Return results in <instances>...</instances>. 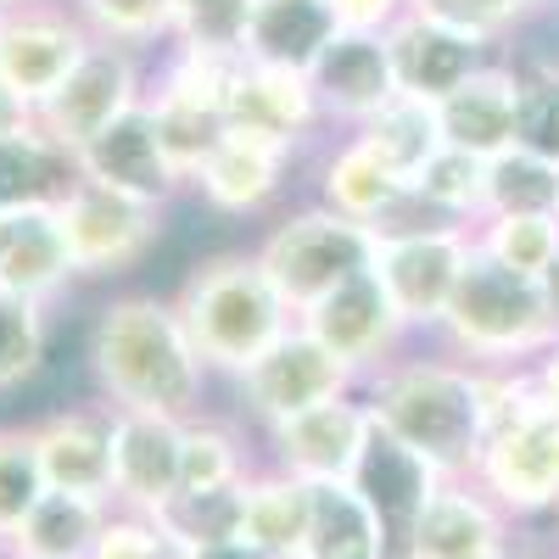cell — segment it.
Wrapping results in <instances>:
<instances>
[{"label": "cell", "mask_w": 559, "mask_h": 559, "mask_svg": "<svg viewBox=\"0 0 559 559\" xmlns=\"http://www.w3.org/2000/svg\"><path fill=\"white\" fill-rule=\"evenodd\" d=\"M28 129H39L34 123V107L17 96V90L0 79V140H12V134H28Z\"/></svg>", "instance_id": "f6af8a7d"}, {"label": "cell", "mask_w": 559, "mask_h": 559, "mask_svg": "<svg viewBox=\"0 0 559 559\" xmlns=\"http://www.w3.org/2000/svg\"><path fill=\"white\" fill-rule=\"evenodd\" d=\"M7 7H23V0H7Z\"/></svg>", "instance_id": "f907efd6"}, {"label": "cell", "mask_w": 559, "mask_h": 559, "mask_svg": "<svg viewBox=\"0 0 559 559\" xmlns=\"http://www.w3.org/2000/svg\"><path fill=\"white\" fill-rule=\"evenodd\" d=\"M224 129L263 134V140H280V146L302 152V140L319 129V102H313L308 73L241 57L236 79L224 90Z\"/></svg>", "instance_id": "d6986e66"}, {"label": "cell", "mask_w": 559, "mask_h": 559, "mask_svg": "<svg viewBox=\"0 0 559 559\" xmlns=\"http://www.w3.org/2000/svg\"><path fill=\"white\" fill-rule=\"evenodd\" d=\"M369 152H376L403 185L419 179V168H426L448 140H442V118H437V102H419L408 96V90H397V96L381 107V112H369L358 129H353Z\"/></svg>", "instance_id": "f546056e"}, {"label": "cell", "mask_w": 559, "mask_h": 559, "mask_svg": "<svg viewBox=\"0 0 559 559\" xmlns=\"http://www.w3.org/2000/svg\"><path fill=\"white\" fill-rule=\"evenodd\" d=\"M336 7V23L342 28H392L408 7H419V0H331Z\"/></svg>", "instance_id": "ee69618b"}, {"label": "cell", "mask_w": 559, "mask_h": 559, "mask_svg": "<svg viewBox=\"0 0 559 559\" xmlns=\"http://www.w3.org/2000/svg\"><path fill=\"white\" fill-rule=\"evenodd\" d=\"M146 90H140V57L134 45H118V39H96L90 51L79 57V68L57 84V96L34 112L39 134L51 140L57 152H79L90 146L118 112H129Z\"/></svg>", "instance_id": "ba28073f"}, {"label": "cell", "mask_w": 559, "mask_h": 559, "mask_svg": "<svg viewBox=\"0 0 559 559\" xmlns=\"http://www.w3.org/2000/svg\"><path fill=\"white\" fill-rule=\"evenodd\" d=\"M369 419L403 442L419 464H431L442 481L476 476V459L487 442V403L481 369L448 358H386L369 369Z\"/></svg>", "instance_id": "7a4b0ae2"}, {"label": "cell", "mask_w": 559, "mask_h": 559, "mask_svg": "<svg viewBox=\"0 0 559 559\" xmlns=\"http://www.w3.org/2000/svg\"><path fill=\"white\" fill-rule=\"evenodd\" d=\"M487 213H537L559 218V163L509 146L487 163Z\"/></svg>", "instance_id": "836d02e7"}, {"label": "cell", "mask_w": 559, "mask_h": 559, "mask_svg": "<svg viewBox=\"0 0 559 559\" xmlns=\"http://www.w3.org/2000/svg\"><path fill=\"white\" fill-rule=\"evenodd\" d=\"M96 45L73 7H51V0H23L0 23V79L39 112L57 96V84L79 68V57Z\"/></svg>", "instance_id": "8fae6325"}, {"label": "cell", "mask_w": 559, "mask_h": 559, "mask_svg": "<svg viewBox=\"0 0 559 559\" xmlns=\"http://www.w3.org/2000/svg\"><path fill=\"white\" fill-rule=\"evenodd\" d=\"M503 515H543L559 509V414L537 403L532 414L487 431L476 476H471Z\"/></svg>", "instance_id": "30bf717a"}, {"label": "cell", "mask_w": 559, "mask_h": 559, "mask_svg": "<svg viewBox=\"0 0 559 559\" xmlns=\"http://www.w3.org/2000/svg\"><path fill=\"white\" fill-rule=\"evenodd\" d=\"M537 286H543V302H548V313H554V324H559V252H554V263L537 274Z\"/></svg>", "instance_id": "c3c4849f"}, {"label": "cell", "mask_w": 559, "mask_h": 559, "mask_svg": "<svg viewBox=\"0 0 559 559\" xmlns=\"http://www.w3.org/2000/svg\"><path fill=\"white\" fill-rule=\"evenodd\" d=\"M319 202L342 218H353V224H369L376 236L381 229H403L414 218H437L414 202V191L364 146L358 134H347L342 146L319 163Z\"/></svg>", "instance_id": "ffe728a7"}, {"label": "cell", "mask_w": 559, "mask_h": 559, "mask_svg": "<svg viewBox=\"0 0 559 559\" xmlns=\"http://www.w3.org/2000/svg\"><path fill=\"white\" fill-rule=\"evenodd\" d=\"M353 369L324 347L319 336H308L302 324H292L286 336H274L241 376H236V392H241V408L258 419V426H280L313 403H331L342 392H353Z\"/></svg>", "instance_id": "52a82bcc"}, {"label": "cell", "mask_w": 559, "mask_h": 559, "mask_svg": "<svg viewBox=\"0 0 559 559\" xmlns=\"http://www.w3.org/2000/svg\"><path fill=\"white\" fill-rule=\"evenodd\" d=\"M308 503H313V487L274 471H247L241 481V543H252L258 554L269 559H297L302 537H308Z\"/></svg>", "instance_id": "83f0119b"}, {"label": "cell", "mask_w": 559, "mask_h": 559, "mask_svg": "<svg viewBox=\"0 0 559 559\" xmlns=\"http://www.w3.org/2000/svg\"><path fill=\"white\" fill-rule=\"evenodd\" d=\"M107 515H112L107 498L45 487V498L28 509V521L17 526L7 554H17V559H90Z\"/></svg>", "instance_id": "f1b7e54d"}, {"label": "cell", "mask_w": 559, "mask_h": 559, "mask_svg": "<svg viewBox=\"0 0 559 559\" xmlns=\"http://www.w3.org/2000/svg\"><path fill=\"white\" fill-rule=\"evenodd\" d=\"M57 218L68 236L73 274H84V280L140 263L157 241V207L112 191V185H96V179H73L57 197Z\"/></svg>", "instance_id": "9c48e42d"}, {"label": "cell", "mask_w": 559, "mask_h": 559, "mask_svg": "<svg viewBox=\"0 0 559 559\" xmlns=\"http://www.w3.org/2000/svg\"><path fill=\"white\" fill-rule=\"evenodd\" d=\"M179 7H185V0H179Z\"/></svg>", "instance_id": "f5cc1de1"}, {"label": "cell", "mask_w": 559, "mask_h": 559, "mask_svg": "<svg viewBox=\"0 0 559 559\" xmlns=\"http://www.w3.org/2000/svg\"><path fill=\"white\" fill-rule=\"evenodd\" d=\"M179 559H269V554H258L252 543H241V537H224V543H202V548H185Z\"/></svg>", "instance_id": "bcb514c9"}, {"label": "cell", "mask_w": 559, "mask_h": 559, "mask_svg": "<svg viewBox=\"0 0 559 559\" xmlns=\"http://www.w3.org/2000/svg\"><path fill=\"white\" fill-rule=\"evenodd\" d=\"M179 431L185 419L112 408V509L157 521L179 498Z\"/></svg>", "instance_id": "ac0fdd59"}, {"label": "cell", "mask_w": 559, "mask_h": 559, "mask_svg": "<svg viewBox=\"0 0 559 559\" xmlns=\"http://www.w3.org/2000/svg\"><path fill=\"white\" fill-rule=\"evenodd\" d=\"M68 280H73V258H68L57 202L0 207V286L34 302H51Z\"/></svg>", "instance_id": "cb8c5ba5"}, {"label": "cell", "mask_w": 559, "mask_h": 559, "mask_svg": "<svg viewBox=\"0 0 559 559\" xmlns=\"http://www.w3.org/2000/svg\"><path fill=\"white\" fill-rule=\"evenodd\" d=\"M39 476L57 492H90L112 503V408H62L34 426Z\"/></svg>", "instance_id": "7402d4cb"}, {"label": "cell", "mask_w": 559, "mask_h": 559, "mask_svg": "<svg viewBox=\"0 0 559 559\" xmlns=\"http://www.w3.org/2000/svg\"><path fill=\"white\" fill-rule=\"evenodd\" d=\"M174 308L185 319V331H191L202 364L213 376H229V381H236L274 336H286L297 324V313L269 286V274L252 252H229V258L202 263L185 280Z\"/></svg>", "instance_id": "3957f363"}, {"label": "cell", "mask_w": 559, "mask_h": 559, "mask_svg": "<svg viewBox=\"0 0 559 559\" xmlns=\"http://www.w3.org/2000/svg\"><path fill=\"white\" fill-rule=\"evenodd\" d=\"M39 498H45V476H39L34 431H0V554L12 548L17 526L28 521Z\"/></svg>", "instance_id": "f35d334b"}, {"label": "cell", "mask_w": 559, "mask_h": 559, "mask_svg": "<svg viewBox=\"0 0 559 559\" xmlns=\"http://www.w3.org/2000/svg\"><path fill=\"white\" fill-rule=\"evenodd\" d=\"M252 258L263 263L269 286L286 297V308L302 313L308 302H319L331 286H342L347 274L369 269V258H376V229L331 213L324 202H313L302 213L280 218Z\"/></svg>", "instance_id": "5b68a950"}, {"label": "cell", "mask_w": 559, "mask_h": 559, "mask_svg": "<svg viewBox=\"0 0 559 559\" xmlns=\"http://www.w3.org/2000/svg\"><path fill=\"white\" fill-rule=\"evenodd\" d=\"M7 559H17V554H7Z\"/></svg>", "instance_id": "816d5d0a"}, {"label": "cell", "mask_w": 559, "mask_h": 559, "mask_svg": "<svg viewBox=\"0 0 559 559\" xmlns=\"http://www.w3.org/2000/svg\"><path fill=\"white\" fill-rule=\"evenodd\" d=\"M146 102H152L157 140H163L168 163L185 174V185H191L197 168H202V157L213 152V140L224 134V118L207 112V107H191V102H168V96H146Z\"/></svg>", "instance_id": "ab89813d"}, {"label": "cell", "mask_w": 559, "mask_h": 559, "mask_svg": "<svg viewBox=\"0 0 559 559\" xmlns=\"http://www.w3.org/2000/svg\"><path fill=\"white\" fill-rule=\"evenodd\" d=\"M414 202L437 213V218H487V157L476 152H459V146H442L419 179L408 185Z\"/></svg>", "instance_id": "d6a6232c"}, {"label": "cell", "mask_w": 559, "mask_h": 559, "mask_svg": "<svg viewBox=\"0 0 559 559\" xmlns=\"http://www.w3.org/2000/svg\"><path fill=\"white\" fill-rule=\"evenodd\" d=\"M297 152L280 146V140H263V134H241V129H224L213 140V152L202 157L197 168V191L213 213H229V218H247L258 207H269L280 191H286V174H292Z\"/></svg>", "instance_id": "44dd1931"}, {"label": "cell", "mask_w": 559, "mask_h": 559, "mask_svg": "<svg viewBox=\"0 0 559 559\" xmlns=\"http://www.w3.org/2000/svg\"><path fill=\"white\" fill-rule=\"evenodd\" d=\"M45 358V302L0 286V397L17 392Z\"/></svg>", "instance_id": "8d00e7d4"}, {"label": "cell", "mask_w": 559, "mask_h": 559, "mask_svg": "<svg viewBox=\"0 0 559 559\" xmlns=\"http://www.w3.org/2000/svg\"><path fill=\"white\" fill-rule=\"evenodd\" d=\"M521 146L559 163V68L521 73Z\"/></svg>", "instance_id": "60d3db41"}, {"label": "cell", "mask_w": 559, "mask_h": 559, "mask_svg": "<svg viewBox=\"0 0 559 559\" xmlns=\"http://www.w3.org/2000/svg\"><path fill=\"white\" fill-rule=\"evenodd\" d=\"M353 481H358V492L381 509V521H386V532H392V554H397V543H403V532H408V521H414V509L426 503V492L442 481L431 464H419L403 442H392L376 419H369V442H364V459H358V471H353Z\"/></svg>", "instance_id": "484cf974"}, {"label": "cell", "mask_w": 559, "mask_h": 559, "mask_svg": "<svg viewBox=\"0 0 559 559\" xmlns=\"http://www.w3.org/2000/svg\"><path fill=\"white\" fill-rule=\"evenodd\" d=\"M319 118H342L364 123L369 112H381L397 96V62H392V39L381 28H336L324 39V51L308 68Z\"/></svg>", "instance_id": "2e32d148"}, {"label": "cell", "mask_w": 559, "mask_h": 559, "mask_svg": "<svg viewBox=\"0 0 559 559\" xmlns=\"http://www.w3.org/2000/svg\"><path fill=\"white\" fill-rule=\"evenodd\" d=\"M342 23L331 0H252V28H247V62H269V68H297L308 73L313 57L324 51Z\"/></svg>", "instance_id": "4316f807"}, {"label": "cell", "mask_w": 559, "mask_h": 559, "mask_svg": "<svg viewBox=\"0 0 559 559\" xmlns=\"http://www.w3.org/2000/svg\"><path fill=\"white\" fill-rule=\"evenodd\" d=\"M471 252H476V241L464 224L414 218L403 229H381L369 269L381 274V286H386V297L408 331H437Z\"/></svg>", "instance_id": "8992f818"}, {"label": "cell", "mask_w": 559, "mask_h": 559, "mask_svg": "<svg viewBox=\"0 0 559 559\" xmlns=\"http://www.w3.org/2000/svg\"><path fill=\"white\" fill-rule=\"evenodd\" d=\"M476 247L487 258H498L503 269L515 274H543L559 252V218H537V213H487Z\"/></svg>", "instance_id": "e575fe53"}, {"label": "cell", "mask_w": 559, "mask_h": 559, "mask_svg": "<svg viewBox=\"0 0 559 559\" xmlns=\"http://www.w3.org/2000/svg\"><path fill=\"white\" fill-rule=\"evenodd\" d=\"M90 369L107 408H146L168 419L202 414V386L213 369L202 364L191 331L174 302L129 292L112 297L90 324Z\"/></svg>", "instance_id": "6da1fadb"}, {"label": "cell", "mask_w": 559, "mask_h": 559, "mask_svg": "<svg viewBox=\"0 0 559 559\" xmlns=\"http://www.w3.org/2000/svg\"><path fill=\"white\" fill-rule=\"evenodd\" d=\"M7 12H12V7H7V0H0V23H7Z\"/></svg>", "instance_id": "681fc988"}, {"label": "cell", "mask_w": 559, "mask_h": 559, "mask_svg": "<svg viewBox=\"0 0 559 559\" xmlns=\"http://www.w3.org/2000/svg\"><path fill=\"white\" fill-rule=\"evenodd\" d=\"M297 324L308 336H319L324 347H331L353 376H369V369H381L392 358V347L408 336V324L397 319L386 286L376 269H358L347 274L342 286H331L319 302H308L297 313Z\"/></svg>", "instance_id": "7c38bea8"}, {"label": "cell", "mask_w": 559, "mask_h": 559, "mask_svg": "<svg viewBox=\"0 0 559 559\" xmlns=\"http://www.w3.org/2000/svg\"><path fill=\"white\" fill-rule=\"evenodd\" d=\"M297 559H392V532L358 481H313L308 537Z\"/></svg>", "instance_id": "d4e9b609"}, {"label": "cell", "mask_w": 559, "mask_h": 559, "mask_svg": "<svg viewBox=\"0 0 559 559\" xmlns=\"http://www.w3.org/2000/svg\"><path fill=\"white\" fill-rule=\"evenodd\" d=\"M532 381H537V392H543V403L559 414V342L537 358V369H532Z\"/></svg>", "instance_id": "7dc6e473"}, {"label": "cell", "mask_w": 559, "mask_h": 559, "mask_svg": "<svg viewBox=\"0 0 559 559\" xmlns=\"http://www.w3.org/2000/svg\"><path fill=\"white\" fill-rule=\"evenodd\" d=\"M90 559H179V548L168 543L163 521L152 515H129V509H112Z\"/></svg>", "instance_id": "b9f144b4"}, {"label": "cell", "mask_w": 559, "mask_h": 559, "mask_svg": "<svg viewBox=\"0 0 559 559\" xmlns=\"http://www.w3.org/2000/svg\"><path fill=\"white\" fill-rule=\"evenodd\" d=\"M392 559H509V526L503 509L464 476V481H437L426 503L397 543Z\"/></svg>", "instance_id": "5bb4252c"}, {"label": "cell", "mask_w": 559, "mask_h": 559, "mask_svg": "<svg viewBox=\"0 0 559 559\" xmlns=\"http://www.w3.org/2000/svg\"><path fill=\"white\" fill-rule=\"evenodd\" d=\"M437 331L448 336L459 358H476V369H515V358L548 353L559 342V324L543 302V286L532 274L503 269L481 247L464 263Z\"/></svg>", "instance_id": "277c9868"}, {"label": "cell", "mask_w": 559, "mask_h": 559, "mask_svg": "<svg viewBox=\"0 0 559 559\" xmlns=\"http://www.w3.org/2000/svg\"><path fill=\"white\" fill-rule=\"evenodd\" d=\"M79 179L73 157L57 152L39 129L0 140V207H23V202H57L68 185Z\"/></svg>", "instance_id": "1f68e13d"}, {"label": "cell", "mask_w": 559, "mask_h": 559, "mask_svg": "<svg viewBox=\"0 0 559 559\" xmlns=\"http://www.w3.org/2000/svg\"><path fill=\"white\" fill-rule=\"evenodd\" d=\"M252 28V0H185L174 12L168 45H191V51L213 57H241Z\"/></svg>", "instance_id": "d590c367"}, {"label": "cell", "mask_w": 559, "mask_h": 559, "mask_svg": "<svg viewBox=\"0 0 559 559\" xmlns=\"http://www.w3.org/2000/svg\"><path fill=\"white\" fill-rule=\"evenodd\" d=\"M437 118L448 146L476 152L487 163L503 157L509 146H521V73L487 62L481 73H471L437 102Z\"/></svg>", "instance_id": "603a6c76"}, {"label": "cell", "mask_w": 559, "mask_h": 559, "mask_svg": "<svg viewBox=\"0 0 559 559\" xmlns=\"http://www.w3.org/2000/svg\"><path fill=\"white\" fill-rule=\"evenodd\" d=\"M392 62H397V90L419 102H442L448 90H459L471 73L487 68V34L464 28L431 7H408L392 28Z\"/></svg>", "instance_id": "e0dca14e"}, {"label": "cell", "mask_w": 559, "mask_h": 559, "mask_svg": "<svg viewBox=\"0 0 559 559\" xmlns=\"http://www.w3.org/2000/svg\"><path fill=\"white\" fill-rule=\"evenodd\" d=\"M419 7H431V12H442V17H453V23H464V28H476V34L492 39L503 23L526 17L537 0H419Z\"/></svg>", "instance_id": "7bdbcfd3"}, {"label": "cell", "mask_w": 559, "mask_h": 559, "mask_svg": "<svg viewBox=\"0 0 559 559\" xmlns=\"http://www.w3.org/2000/svg\"><path fill=\"white\" fill-rule=\"evenodd\" d=\"M73 168H79V179L112 185V191H123L134 202H152V207H168L185 191V174L163 152L157 118H152V102L146 96H140L129 112H118L96 140H90V146H79L73 152Z\"/></svg>", "instance_id": "4fadbf2b"}, {"label": "cell", "mask_w": 559, "mask_h": 559, "mask_svg": "<svg viewBox=\"0 0 559 559\" xmlns=\"http://www.w3.org/2000/svg\"><path fill=\"white\" fill-rule=\"evenodd\" d=\"M73 12L84 17V28L96 39H118V45H152L174 34V12L179 0H73Z\"/></svg>", "instance_id": "74e56055"}, {"label": "cell", "mask_w": 559, "mask_h": 559, "mask_svg": "<svg viewBox=\"0 0 559 559\" xmlns=\"http://www.w3.org/2000/svg\"><path fill=\"white\" fill-rule=\"evenodd\" d=\"M247 481V442L218 426V419L191 414L179 431V498H207Z\"/></svg>", "instance_id": "4dcf8cb0"}, {"label": "cell", "mask_w": 559, "mask_h": 559, "mask_svg": "<svg viewBox=\"0 0 559 559\" xmlns=\"http://www.w3.org/2000/svg\"><path fill=\"white\" fill-rule=\"evenodd\" d=\"M364 442H369V403L342 392L331 403H313L292 419L269 426V448H274V464L297 481H353L358 459H364Z\"/></svg>", "instance_id": "9a60e30c"}]
</instances>
